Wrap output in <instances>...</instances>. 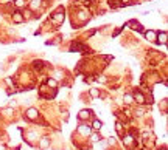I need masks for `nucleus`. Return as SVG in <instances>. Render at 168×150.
<instances>
[{"mask_svg":"<svg viewBox=\"0 0 168 150\" xmlns=\"http://www.w3.org/2000/svg\"><path fill=\"white\" fill-rule=\"evenodd\" d=\"M70 48H72V51H84V45L83 44H78V42H73Z\"/></svg>","mask_w":168,"mask_h":150,"instance_id":"f257e3e1","label":"nucleus"},{"mask_svg":"<svg viewBox=\"0 0 168 150\" xmlns=\"http://www.w3.org/2000/svg\"><path fill=\"white\" fill-rule=\"evenodd\" d=\"M90 115H92V111L90 110H83V111H79L78 118L79 119H87V118H90Z\"/></svg>","mask_w":168,"mask_h":150,"instance_id":"f03ea898","label":"nucleus"},{"mask_svg":"<svg viewBox=\"0 0 168 150\" xmlns=\"http://www.w3.org/2000/svg\"><path fill=\"white\" fill-rule=\"evenodd\" d=\"M26 118H28V119H36V118H37L36 108H30L28 111H26Z\"/></svg>","mask_w":168,"mask_h":150,"instance_id":"7ed1b4c3","label":"nucleus"},{"mask_svg":"<svg viewBox=\"0 0 168 150\" xmlns=\"http://www.w3.org/2000/svg\"><path fill=\"white\" fill-rule=\"evenodd\" d=\"M131 25L134 29H137V31H142V25L139 23V22H135V20H131V22H128V26Z\"/></svg>","mask_w":168,"mask_h":150,"instance_id":"20e7f679","label":"nucleus"},{"mask_svg":"<svg viewBox=\"0 0 168 150\" xmlns=\"http://www.w3.org/2000/svg\"><path fill=\"white\" fill-rule=\"evenodd\" d=\"M78 132L81 133V135H89L90 133V129H89V127H86V125H81V127H78Z\"/></svg>","mask_w":168,"mask_h":150,"instance_id":"39448f33","label":"nucleus"},{"mask_svg":"<svg viewBox=\"0 0 168 150\" xmlns=\"http://www.w3.org/2000/svg\"><path fill=\"white\" fill-rule=\"evenodd\" d=\"M13 19H14V22H17V23H20L22 20H24V17L20 16V13H19V11H16V13H14V16H13Z\"/></svg>","mask_w":168,"mask_h":150,"instance_id":"423d86ee","label":"nucleus"},{"mask_svg":"<svg viewBox=\"0 0 168 150\" xmlns=\"http://www.w3.org/2000/svg\"><path fill=\"white\" fill-rule=\"evenodd\" d=\"M135 99H137V102H145L143 94H142V93H139V91H135Z\"/></svg>","mask_w":168,"mask_h":150,"instance_id":"0eeeda50","label":"nucleus"},{"mask_svg":"<svg viewBox=\"0 0 168 150\" xmlns=\"http://www.w3.org/2000/svg\"><path fill=\"white\" fill-rule=\"evenodd\" d=\"M154 37H156V33L154 31H148L146 33V39L148 40H154Z\"/></svg>","mask_w":168,"mask_h":150,"instance_id":"6e6552de","label":"nucleus"},{"mask_svg":"<svg viewBox=\"0 0 168 150\" xmlns=\"http://www.w3.org/2000/svg\"><path fill=\"white\" fill-rule=\"evenodd\" d=\"M92 127H93L95 130H100V129H101V121H98V119H97V121H93Z\"/></svg>","mask_w":168,"mask_h":150,"instance_id":"1a4fd4ad","label":"nucleus"},{"mask_svg":"<svg viewBox=\"0 0 168 150\" xmlns=\"http://www.w3.org/2000/svg\"><path fill=\"white\" fill-rule=\"evenodd\" d=\"M39 6H41V0H33V2H31V8L33 9L39 8Z\"/></svg>","mask_w":168,"mask_h":150,"instance_id":"9d476101","label":"nucleus"},{"mask_svg":"<svg viewBox=\"0 0 168 150\" xmlns=\"http://www.w3.org/2000/svg\"><path fill=\"white\" fill-rule=\"evenodd\" d=\"M165 37H167V33L165 31H162L159 34V42H162V44H165Z\"/></svg>","mask_w":168,"mask_h":150,"instance_id":"9b49d317","label":"nucleus"},{"mask_svg":"<svg viewBox=\"0 0 168 150\" xmlns=\"http://www.w3.org/2000/svg\"><path fill=\"white\" fill-rule=\"evenodd\" d=\"M125 102L126 104H131L132 102V96L131 94H125Z\"/></svg>","mask_w":168,"mask_h":150,"instance_id":"f8f14e48","label":"nucleus"},{"mask_svg":"<svg viewBox=\"0 0 168 150\" xmlns=\"http://www.w3.org/2000/svg\"><path fill=\"white\" fill-rule=\"evenodd\" d=\"M41 145H42V149L47 147V145H48V138H44V139H42V142H41Z\"/></svg>","mask_w":168,"mask_h":150,"instance_id":"ddd939ff","label":"nucleus"},{"mask_svg":"<svg viewBox=\"0 0 168 150\" xmlns=\"http://www.w3.org/2000/svg\"><path fill=\"white\" fill-rule=\"evenodd\" d=\"M42 65H44V62H41V60H36V62H34V68H42Z\"/></svg>","mask_w":168,"mask_h":150,"instance_id":"4468645a","label":"nucleus"},{"mask_svg":"<svg viewBox=\"0 0 168 150\" xmlns=\"http://www.w3.org/2000/svg\"><path fill=\"white\" fill-rule=\"evenodd\" d=\"M47 84H48V85H51V87H55V85H56V80H55V79H48Z\"/></svg>","mask_w":168,"mask_h":150,"instance_id":"2eb2a0df","label":"nucleus"},{"mask_svg":"<svg viewBox=\"0 0 168 150\" xmlns=\"http://www.w3.org/2000/svg\"><path fill=\"white\" fill-rule=\"evenodd\" d=\"M92 139H93V141H100V139H101V136L95 133V135H92Z\"/></svg>","mask_w":168,"mask_h":150,"instance_id":"dca6fc26","label":"nucleus"},{"mask_svg":"<svg viewBox=\"0 0 168 150\" xmlns=\"http://www.w3.org/2000/svg\"><path fill=\"white\" fill-rule=\"evenodd\" d=\"M24 5H25L24 0H16V6H24Z\"/></svg>","mask_w":168,"mask_h":150,"instance_id":"f3484780","label":"nucleus"},{"mask_svg":"<svg viewBox=\"0 0 168 150\" xmlns=\"http://www.w3.org/2000/svg\"><path fill=\"white\" fill-rule=\"evenodd\" d=\"M90 94H92V96H98V90H95V88H92V90H90Z\"/></svg>","mask_w":168,"mask_h":150,"instance_id":"a211bd4d","label":"nucleus"}]
</instances>
